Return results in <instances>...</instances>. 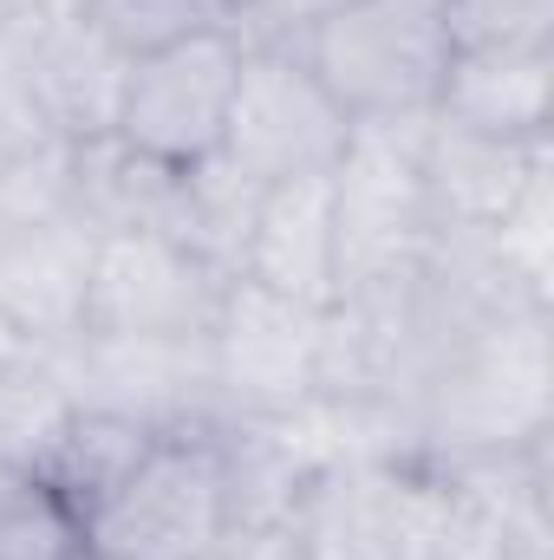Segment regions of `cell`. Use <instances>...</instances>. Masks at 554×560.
Returning a JSON list of instances; mask_svg holds the SVG:
<instances>
[{
  "label": "cell",
  "mask_w": 554,
  "mask_h": 560,
  "mask_svg": "<svg viewBox=\"0 0 554 560\" xmlns=\"http://www.w3.org/2000/svg\"><path fill=\"white\" fill-rule=\"evenodd\" d=\"M412 456L476 463L554 436V306L489 319L424 378L405 411Z\"/></svg>",
  "instance_id": "cell-1"
},
{
  "label": "cell",
  "mask_w": 554,
  "mask_h": 560,
  "mask_svg": "<svg viewBox=\"0 0 554 560\" xmlns=\"http://www.w3.org/2000/svg\"><path fill=\"white\" fill-rule=\"evenodd\" d=\"M300 535L313 560H463L470 502L424 456H333L300 502Z\"/></svg>",
  "instance_id": "cell-2"
},
{
  "label": "cell",
  "mask_w": 554,
  "mask_h": 560,
  "mask_svg": "<svg viewBox=\"0 0 554 560\" xmlns=\"http://www.w3.org/2000/svg\"><path fill=\"white\" fill-rule=\"evenodd\" d=\"M307 66L333 92V105L359 125H417L437 112V85L450 66V39L437 13L405 0H353L326 26L300 39Z\"/></svg>",
  "instance_id": "cell-3"
},
{
  "label": "cell",
  "mask_w": 554,
  "mask_h": 560,
  "mask_svg": "<svg viewBox=\"0 0 554 560\" xmlns=\"http://www.w3.org/2000/svg\"><path fill=\"white\" fill-rule=\"evenodd\" d=\"M229 535V489L209 423L163 430L138 469L112 489V502L79 528L99 560H203Z\"/></svg>",
  "instance_id": "cell-4"
},
{
  "label": "cell",
  "mask_w": 554,
  "mask_h": 560,
  "mask_svg": "<svg viewBox=\"0 0 554 560\" xmlns=\"http://www.w3.org/2000/svg\"><path fill=\"white\" fill-rule=\"evenodd\" d=\"M417 131H424V118L417 125H359L346 156L326 176L333 235H339V293L417 268L437 235L424 176H417Z\"/></svg>",
  "instance_id": "cell-5"
},
{
  "label": "cell",
  "mask_w": 554,
  "mask_h": 560,
  "mask_svg": "<svg viewBox=\"0 0 554 560\" xmlns=\"http://www.w3.org/2000/svg\"><path fill=\"white\" fill-rule=\"evenodd\" d=\"M353 143V118L333 105L320 72L300 46H249L222 125V156L242 163L255 183H293V176H333V163Z\"/></svg>",
  "instance_id": "cell-6"
},
{
  "label": "cell",
  "mask_w": 554,
  "mask_h": 560,
  "mask_svg": "<svg viewBox=\"0 0 554 560\" xmlns=\"http://www.w3.org/2000/svg\"><path fill=\"white\" fill-rule=\"evenodd\" d=\"M320 326L326 306L280 300L255 280H229L216 326L203 339L209 352V385L222 411L242 418H300L320 385Z\"/></svg>",
  "instance_id": "cell-7"
},
{
  "label": "cell",
  "mask_w": 554,
  "mask_h": 560,
  "mask_svg": "<svg viewBox=\"0 0 554 560\" xmlns=\"http://www.w3.org/2000/svg\"><path fill=\"white\" fill-rule=\"evenodd\" d=\"M229 280L235 275H222L216 261H203L170 235H105L92 255L79 339H163V346L209 339Z\"/></svg>",
  "instance_id": "cell-8"
},
{
  "label": "cell",
  "mask_w": 554,
  "mask_h": 560,
  "mask_svg": "<svg viewBox=\"0 0 554 560\" xmlns=\"http://www.w3.org/2000/svg\"><path fill=\"white\" fill-rule=\"evenodd\" d=\"M235 72H242V33H203L150 59H131L112 131L157 163L189 170L222 150Z\"/></svg>",
  "instance_id": "cell-9"
},
{
  "label": "cell",
  "mask_w": 554,
  "mask_h": 560,
  "mask_svg": "<svg viewBox=\"0 0 554 560\" xmlns=\"http://www.w3.org/2000/svg\"><path fill=\"white\" fill-rule=\"evenodd\" d=\"M7 20H13L26 85H33V105H39L46 131L59 143L112 138L131 59L79 13V0H39V7H20Z\"/></svg>",
  "instance_id": "cell-10"
},
{
  "label": "cell",
  "mask_w": 554,
  "mask_h": 560,
  "mask_svg": "<svg viewBox=\"0 0 554 560\" xmlns=\"http://www.w3.org/2000/svg\"><path fill=\"white\" fill-rule=\"evenodd\" d=\"M92 255L99 235L66 209L0 222V326L33 346H72L85 326Z\"/></svg>",
  "instance_id": "cell-11"
},
{
  "label": "cell",
  "mask_w": 554,
  "mask_h": 560,
  "mask_svg": "<svg viewBox=\"0 0 554 560\" xmlns=\"http://www.w3.org/2000/svg\"><path fill=\"white\" fill-rule=\"evenodd\" d=\"M554 170L549 138H483L443 118H424L417 131V176H424V202L437 229H470L489 235L535 176Z\"/></svg>",
  "instance_id": "cell-12"
},
{
  "label": "cell",
  "mask_w": 554,
  "mask_h": 560,
  "mask_svg": "<svg viewBox=\"0 0 554 560\" xmlns=\"http://www.w3.org/2000/svg\"><path fill=\"white\" fill-rule=\"evenodd\" d=\"M59 183H66V215L85 222L99 242L105 235H170V242H183V170L131 150L118 131L66 143Z\"/></svg>",
  "instance_id": "cell-13"
},
{
  "label": "cell",
  "mask_w": 554,
  "mask_h": 560,
  "mask_svg": "<svg viewBox=\"0 0 554 560\" xmlns=\"http://www.w3.org/2000/svg\"><path fill=\"white\" fill-rule=\"evenodd\" d=\"M242 280L268 287L300 306H333L339 300V235H333V196L326 176H293L268 183L249 248H242Z\"/></svg>",
  "instance_id": "cell-14"
},
{
  "label": "cell",
  "mask_w": 554,
  "mask_h": 560,
  "mask_svg": "<svg viewBox=\"0 0 554 560\" xmlns=\"http://www.w3.org/2000/svg\"><path fill=\"white\" fill-rule=\"evenodd\" d=\"M430 118L483 131V138H549L554 46H450Z\"/></svg>",
  "instance_id": "cell-15"
},
{
  "label": "cell",
  "mask_w": 554,
  "mask_h": 560,
  "mask_svg": "<svg viewBox=\"0 0 554 560\" xmlns=\"http://www.w3.org/2000/svg\"><path fill=\"white\" fill-rule=\"evenodd\" d=\"M157 436H163V430L125 418V411L72 405L66 418L53 423V436L39 443V456H33V489L53 495V502L85 528V522L112 502V489L150 456Z\"/></svg>",
  "instance_id": "cell-16"
},
{
  "label": "cell",
  "mask_w": 554,
  "mask_h": 560,
  "mask_svg": "<svg viewBox=\"0 0 554 560\" xmlns=\"http://www.w3.org/2000/svg\"><path fill=\"white\" fill-rule=\"evenodd\" d=\"M262 196H268V183H255L222 150L203 156V163H189L183 170V248H196L222 275H242V248H249Z\"/></svg>",
  "instance_id": "cell-17"
},
{
  "label": "cell",
  "mask_w": 554,
  "mask_h": 560,
  "mask_svg": "<svg viewBox=\"0 0 554 560\" xmlns=\"http://www.w3.org/2000/svg\"><path fill=\"white\" fill-rule=\"evenodd\" d=\"M79 13L125 59H150V52L203 39V33H235L229 0H79Z\"/></svg>",
  "instance_id": "cell-18"
},
{
  "label": "cell",
  "mask_w": 554,
  "mask_h": 560,
  "mask_svg": "<svg viewBox=\"0 0 554 560\" xmlns=\"http://www.w3.org/2000/svg\"><path fill=\"white\" fill-rule=\"evenodd\" d=\"M450 46H554V0H437Z\"/></svg>",
  "instance_id": "cell-19"
},
{
  "label": "cell",
  "mask_w": 554,
  "mask_h": 560,
  "mask_svg": "<svg viewBox=\"0 0 554 560\" xmlns=\"http://www.w3.org/2000/svg\"><path fill=\"white\" fill-rule=\"evenodd\" d=\"M79 548V522L33 482L0 509V560H72Z\"/></svg>",
  "instance_id": "cell-20"
},
{
  "label": "cell",
  "mask_w": 554,
  "mask_h": 560,
  "mask_svg": "<svg viewBox=\"0 0 554 560\" xmlns=\"http://www.w3.org/2000/svg\"><path fill=\"white\" fill-rule=\"evenodd\" d=\"M353 0H229V20L249 46H300L313 26L346 13Z\"/></svg>",
  "instance_id": "cell-21"
},
{
  "label": "cell",
  "mask_w": 554,
  "mask_h": 560,
  "mask_svg": "<svg viewBox=\"0 0 554 560\" xmlns=\"http://www.w3.org/2000/svg\"><path fill=\"white\" fill-rule=\"evenodd\" d=\"M26 482H33V476H26V463H20V456H7V450H0V509H7V502H13V495H20V489H26Z\"/></svg>",
  "instance_id": "cell-22"
},
{
  "label": "cell",
  "mask_w": 554,
  "mask_h": 560,
  "mask_svg": "<svg viewBox=\"0 0 554 560\" xmlns=\"http://www.w3.org/2000/svg\"><path fill=\"white\" fill-rule=\"evenodd\" d=\"M20 7H39V0H0V20H7V13H20Z\"/></svg>",
  "instance_id": "cell-23"
},
{
  "label": "cell",
  "mask_w": 554,
  "mask_h": 560,
  "mask_svg": "<svg viewBox=\"0 0 554 560\" xmlns=\"http://www.w3.org/2000/svg\"><path fill=\"white\" fill-rule=\"evenodd\" d=\"M405 7H424V13H437V0H405Z\"/></svg>",
  "instance_id": "cell-24"
},
{
  "label": "cell",
  "mask_w": 554,
  "mask_h": 560,
  "mask_svg": "<svg viewBox=\"0 0 554 560\" xmlns=\"http://www.w3.org/2000/svg\"><path fill=\"white\" fill-rule=\"evenodd\" d=\"M72 560H99V555H85V548H79V555H72Z\"/></svg>",
  "instance_id": "cell-25"
}]
</instances>
